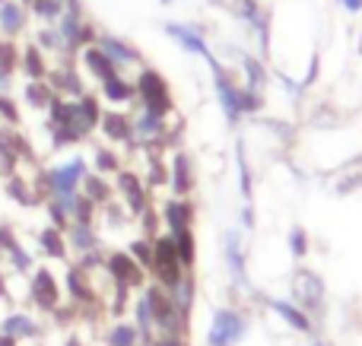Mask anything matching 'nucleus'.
Segmentation results:
<instances>
[{
  "label": "nucleus",
  "instance_id": "obj_28",
  "mask_svg": "<svg viewBox=\"0 0 362 346\" xmlns=\"http://www.w3.org/2000/svg\"><path fill=\"white\" fill-rule=\"evenodd\" d=\"M102 95H105L108 102H131L134 95H137V89H134L131 80L115 73V76H108V80H102Z\"/></svg>",
  "mask_w": 362,
  "mask_h": 346
},
{
  "label": "nucleus",
  "instance_id": "obj_50",
  "mask_svg": "<svg viewBox=\"0 0 362 346\" xmlns=\"http://www.w3.org/2000/svg\"><path fill=\"white\" fill-rule=\"evenodd\" d=\"M0 299H4V302L10 299V283H6V273L4 270H0Z\"/></svg>",
  "mask_w": 362,
  "mask_h": 346
},
{
  "label": "nucleus",
  "instance_id": "obj_41",
  "mask_svg": "<svg viewBox=\"0 0 362 346\" xmlns=\"http://www.w3.org/2000/svg\"><path fill=\"white\" fill-rule=\"evenodd\" d=\"M48 220H51V226L61 229V232H67V229H70V213H67V207H64L61 201H54V197L48 201Z\"/></svg>",
  "mask_w": 362,
  "mask_h": 346
},
{
  "label": "nucleus",
  "instance_id": "obj_30",
  "mask_svg": "<svg viewBox=\"0 0 362 346\" xmlns=\"http://www.w3.org/2000/svg\"><path fill=\"white\" fill-rule=\"evenodd\" d=\"M226 261H229V270L232 277H235L238 286H245L248 280H245V258H242V241H238L235 232L226 235Z\"/></svg>",
  "mask_w": 362,
  "mask_h": 346
},
{
  "label": "nucleus",
  "instance_id": "obj_31",
  "mask_svg": "<svg viewBox=\"0 0 362 346\" xmlns=\"http://www.w3.org/2000/svg\"><path fill=\"white\" fill-rule=\"evenodd\" d=\"M146 153H150V172H146L144 184L150 191H156L163 184H169V165L163 162V150H146Z\"/></svg>",
  "mask_w": 362,
  "mask_h": 346
},
{
  "label": "nucleus",
  "instance_id": "obj_35",
  "mask_svg": "<svg viewBox=\"0 0 362 346\" xmlns=\"http://www.w3.org/2000/svg\"><path fill=\"white\" fill-rule=\"evenodd\" d=\"M127 254H131V258L137 261L146 273H150V267H153V239H144V235H140V239H134L131 248H127Z\"/></svg>",
  "mask_w": 362,
  "mask_h": 346
},
{
  "label": "nucleus",
  "instance_id": "obj_15",
  "mask_svg": "<svg viewBox=\"0 0 362 346\" xmlns=\"http://www.w3.org/2000/svg\"><path fill=\"white\" fill-rule=\"evenodd\" d=\"M0 334L13 337V340H32V337L42 334V324L35 321L32 315H25V311H10V315L0 321Z\"/></svg>",
  "mask_w": 362,
  "mask_h": 346
},
{
  "label": "nucleus",
  "instance_id": "obj_27",
  "mask_svg": "<svg viewBox=\"0 0 362 346\" xmlns=\"http://www.w3.org/2000/svg\"><path fill=\"white\" fill-rule=\"evenodd\" d=\"M105 346H144L140 343V330L134 321H115L105 334Z\"/></svg>",
  "mask_w": 362,
  "mask_h": 346
},
{
  "label": "nucleus",
  "instance_id": "obj_10",
  "mask_svg": "<svg viewBox=\"0 0 362 346\" xmlns=\"http://www.w3.org/2000/svg\"><path fill=\"white\" fill-rule=\"evenodd\" d=\"M169 188L175 197H187L194 191V165H191V156L185 150H178L172 156V165H169Z\"/></svg>",
  "mask_w": 362,
  "mask_h": 346
},
{
  "label": "nucleus",
  "instance_id": "obj_42",
  "mask_svg": "<svg viewBox=\"0 0 362 346\" xmlns=\"http://www.w3.org/2000/svg\"><path fill=\"white\" fill-rule=\"evenodd\" d=\"M242 67H245V73H248V86H245V89H255V93H261V86H264V67H261V61H255V57H245Z\"/></svg>",
  "mask_w": 362,
  "mask_h": 346
},
{
  "label": "nucleus",
  "instance_id": "obj_49",
  "mask_svg": "<svg viewBox=\"0 0 362 346\" xmlns=\"http://www.w3.org/2000/svg\"><path fill=\"white\" fill-rule=\"evenodd\" d=\"M340 6L346 13H362V0H340Z\"/></svg>",
  "mask_w": 362,
  "mask_h": 346
},
{
  "label": "nucleus",
  "instance_id": "obj_37",
  "mask_svg": "<svg viewBox=\"0 0 362 346\" xmlns=\"http://www.w3.org/2000/svg\"><path fill=\"white\" fill-rule=\"evenodd\" d=\"M80 140H86L80 131H76L74 124H64V127H51V143H54V150H64V146H74L80 143Z\"/></svg>",
  "mask_w": 362,
  "mask_h": 346
},
{
  "label": "nucleus",
  "instance_id": "obj_56",
  "mask_svg": "<svg viewBox=\"0 0 362 346\" xmlns=\"http://www.w3.org/2000/svg\"><path fill=\"white\" fill-rule=\"evenodd\" d=\"M163 4H172V0H163Z\"/></svg>",
  "mask_w": 362,
  "mask_h": 346
},
{
  "label": "nucleus",
  "instance_id": "obj_36",
  "mask_svg": "<svg viewBox=\"0 0 362 346\" xmlns=\"http://www.w3.org/2000/svg\"><path fill=\"white\" fill-rule=\"evenodd\" d=\"M32 10H35V16H42L45 23H54V19L64 16L67 0H32Z\"/></svg>",
  "mask_w": 362,
  "mask_h": 346
},
{
  "label": "nucleus",
  "instance_id": "obj_19",
  "mask_svg": "<svg viewBox=\"0 0 362 346\" xmlns=\"http://www.w3.org/2000/svg\"><path fill=\"white\" fill-rule=\"evenodd\" d=\"M4 194L10 197L13 203H19L23 210H29V207H35V194H32V184H29V178L25 175H19V172H13V175H6L4 178Z\"/></svg>",
  "mask_w": 362,
  "mask_h": 346
},
{
  "label": "nucleus",
  "instance_id": "obj_43",
  "mask_svg": "<svg viewBox=\"0 0 362 346\" xmlns=\"http://www.w3.org/2000/svg\"><path fill=\"white\" fill-rule=\"evenodd\" d=\"M6 264H10L16 273H32V254L25 251L23 245H16L10 254H6Z\"/></svg>",
  "mask_w": 362,
  "mask_h": 346
},
{
  "label": "nucleus",
  "instance_id": "obj_52",
  "mask_svg": "<svg viewBox=\"0 0 362 346\" xmlns=\"http://www.w3.org/2000/svg\"><path fill=\"white\" fill-rule=\"evenodd\" d=\"M242 222H245V226H251V222H255V213H251V207H245V213H242Z\"/></svg>",
  "mask_w": 362,
  "mask_h": 346
},
{
  "label": "nucleus",
  "instance_id": "obj_57",
  "mask_svg": "<svg viewBox=\"0 0 362 346\" xmlns=\"http://www.w3.org/2000/svg\"><path fill=\"white\" fill-rule=\"evenodd\" d=\"M0 261H4V254H0Z\"/></svg>",
  "mask_w": 362,
  "mask_h": 346
},
{
  "label": "nucleus",
  "instance_id": "obj_45",
  "mask_svg": "<svg viewBox=\"0 0 362 346\" xmlns=\"http://www.w3.org/2000/svg\"><path fill=\"white\" fill-rule=\"evenodd\" d=\"M0 118H4L10 127H16L19 118H23V114H19V108H16V102H13L10 95H4V93H0Z\"/></svg>",
  "mask_w": 362,
  "mask_h": 346
},
{
  "label": "nucleus",
  "instance_id": "obj_11",
  "mask_svg": "<svg viewBox=\"0 0 362 346\" xmlns=\"http://www.w3.org/2000/svg\"><path fill=\"white\" fill-rule=\"evenodd\" d=\"M163 226L169 229V232H175V229H194V203L187 201V197H172V201L163 203Z\"/></svg>",
  "mask_w": 362,
  "mask_h": 346
},
{
  "label": "nucleus",
  "instance_id": "obj_25",
  "mask_svg": "<svg viewBox=\"0 0 362 346\" xmlns=\"http://www.w3.org/2000/svg\"><path fill=\"white\" fill-rule=\"evenodd\" d=\"M80 188H83V197H89L95 207H102V203L112 201V184L105 181V175H95V172L89 175V172H86V175H83V184H80Z\"/></svg>",
  "mask_w": 362,
  "mask_h": 346
},
{
  "label": "nucleus",
  "instance_id": "obj_16",
  "mask_svg": "<svg viewBox=\"0 0 362 346\" xmlns=\"http://www.w3.org/2000/svg\"><path fill=\"white\" fill-rule=\"evenodd\" d=\"M64 235H67L70 251H76V254L102 251V239H99V232H95V226H80V222H70V229Z\"/></svg>",
  "mask_w": 362,
  "mask_h": 346
},
{
  "label": "nucleus",
  "instance_id": "obj_48",
  "mask_svg": "<svg viewBox=\"0 0 362 346\" xmlns=\"http://www.w3.org/2000/svg\"><path fill=\"white\" fill-rule=\"evenodd\" d=\"M150 346H191L187 337H175V334H156V340Z\"/></svg>",
  "mask_w": 362,
  "mask_h": 346
},
{
  "label": "nucleus",
  "instance_id": "obj_12",
  "mask_svg": "<svg viewBox=\"0 0 362 346\" xmlns=\"http://www.w3.org/2000/svg\"><path fill=\"white\" fill-rule=\"evenodd\" d=\"M165 32H169V35L175 38V42H178L185 51H191V54L204 57L206 64L213 61V51H210V44L204 42V35H200L197 29H191V25H181V23H165Z\"/></svg>",
  "mask_w": 362,
  "mask_h": 346
},
{
  "label": "nucleus",
  "instance_id": "obj_32",
  "mask_svg": "<svg viewBox=\"0 0 362 346\" xmlns=\"http://www.w3.org/2000/svg\"><path fill=\"white\" fill-rule=\"evenodd\" d=\"M95 216H99V207H95L89 197L76 194L74 203H70V222H80V226H95Z\"/></svg>",
  "mask_w": 362,
  "mask_h": 346
},
{
  "label": "nucleus",
  "instance_id": "obj_18",
  "mask_svg": "<svg viewBox=\"0 0 362 346\" xmlns=\"http://www.w3.org/2000/svg\"><path fill=\"white\" fill-rule=\"evenodd\" d=\"M270 309H274L276 318H283L293 330H299V334H312V318H308V311H302L296 302H286V299H270Z\"/></svg>",
  "mask_w": 362,
  "mask_h": 346
},
{
  "label": "nucleus",
  "instance_id": "obj_51",
  "mask_svg": "<svg viewBox=\"0 0 362 346\" xmlns=\"http://www.w3.org/2000/svg\"><path fill=\"white\" fill-rule=\"evenodd\" d=\"M64 346H86V343H83V337H80V334H70L67 340H64Z\"/></svg>",
  "mask_w": 362,
  "mask_h": 346
},
{
  "label": "nucleus",
  "instance_id": "obj_24",
  "mask_svg": "<svg viewBox=\"0 0 362 346\" xmlns=\"http://www.w3.org/2000/svg\"><path fill=\"white\" fill-rule=\"evenodd\" d=\"M169 296H172V302L178 305L181 315L191 318V311H194V299H197V283H194L191 273H185V277H181V283L172 286Z\"/></svg>",
  "mask_w": 362,
  "mask_h": 346
},
{
  "label": "nucleus",
  "instance_id": "obj_21",
  "mask_svg": "<svg viewBox=\"0 0 362 346\" xmlns=\"http://www.w3.org/2000/svg\"><path fill=\"white\" fill-rule=\"evenodd\" d=\"M99 48L108 54V61L115 64V67H121V64H137L140 61V51L137 48H131V44H124L121 38H115V35H102L99 38Z\"/></svg>",
  "mask_w": 362,
  "mask_h": 346
},
{
  "label": "nucleus",
  "instance_id": "obj_47",
  "mask_svg": "<svg viewBox=\"0 0 362 346\" xmlns=\"http://www.w3.org/2000/svg\"><path fill=\"white\" fill-rule=\"evenodd\" d=\"M238 172H242V194L251 197V172H248V162H245L242 150H238Z\"/></svg>",
  "mask_w": 362,
  "mask_h": 346
},
{
  "label": "nucleus",
  "instance_id": "obj_13",
  "mask_svg": "<svg viewBox=\"0 0 362 346\" xmlns=\"http://www.w3.org/2000/svg\"><path fill=\"white\" fill-rule=\"evenodd\" d=\"M48 86L54 89V95H74V99H80L83 93H86V86H83V80H80V73L74 70V64H61L57 70H48Z\"/></svg>",
  "mask_w": 362,
  "mask_h": 346
},
{
  "label": "nucleus",
  "instance_id": "obj_1",
  "mask_svg": "<svg viewBox=\"0 0 362 346\" xmlns=\"http://www.w3.org/2000/svg\"><path fill=\"white\" fill-rule=\"evenodd\" d=\"M140 296H144L146 309H150L153 315V324H156V334H175V337H187V328H191V318L181 315L178 305L172 302L169 290H163L159 283H146L144 290H140Z\"/></svg>",
  "mask_w": 362,
  "mask_h": 346
},
{
  "label": "nucleus",
  "instance_id": "obj_39",
  "mask_svg": "<svg viewBox=\"0 0 362 346\" xmlns=\"http://www.w3.org/2000/svg\"><path fill=\"white\" fill-rule=\"evenodd\" d=\"M16 67H19V51H16V44L6 38V42H0V73L10 76Z\"/></svg>",
  "mask_w": 362,
  "mask_h": 346
},
{
  "label": "nucleus",
  "instance_id": "obj_34",
  "mask_svg": "<svg viewBox=\"0 0 362 346\" xmlns=\"http://www.w3.org/2000/svg\"><path fill=\"white\" fill-rule=\"evenodd\" d=\"M93 165H95V175H118L121 172V156L115 150H95V159H93Z\"/></svg>",
  "mask_w": 362,
  "mask_h": 346
},
{
  "label": "nucleus",
  "instance_id": "obj_8",
  "mask_svg": "<svg viewBox=\"0 0 362 346\" xmlns=\"http://www.w3.org/2000/svg\"><path fill=\"white\" fill-rule=\"evenodd\" d=\"M115 178H118V181H115V191H118L121 201H124V210L137 220V216L150 207V188H146L144 178L131 169H121Z\"/></svg>",
  "mask_w": 362,
  "mask_h": 346
},
{
  "label": "nucleus",
  "instance_id": "obj_9",
  "mask_svg": "<svg viewBox=\"0 0 362 346\" xmlns=\"http://www.w3.org/2000/svg\"><path fill=\"white\" fill-rule=\"evenodd\" d=\"M293 296L299 299L302 311H318L321 305H325V283H321L318 273L299 270L293 277Z\"/></svg>",
  "mask_w": 362,
  "mask_h": 346
},
{
  "label": "nucleus",
  "instance_id": "obj_20",
  "mask_svg": "<svg viewBox=\"0 0 362 346\" xmlns=\"http://www.w3.org/2000/svg\"><path fill=\"white\" fill-rule=\"evenodd\" d=\"M169 235H172V245H175L181 267L191 273L194 264H197V239H194V229H175V232H169Z\"/></svg>",
  "mask_w": 362,
  "mask_h": 346
},
{
  "label": "nucleus",
  "instance_id": "obj_40",
  "mask_svg": "<svg viewBox=\"0 0 362 346\" xmlns=\"http://www.w3.org/2000/svg\"><path fill=\"white\" fill-rule=\"evenodd\" d=\"M51 318H54V324H57V328H70V324H76L83 315H80V309H76V305L61 302L54 311H51Z\"/></svg>",
  "mask_w": 362,
  "mask_h": 346
},
{
  "label": "nucleus",
  "instance_id": "obj_2",
  "mask_svg": "<svg viewBox=\"0 0 362 346\" xmlns=\"http://www.w3.org/2000/svg\"><path fill=\"white\" fill-rule=\"evenodd\" d=\"M102 270H105V277L112 280V286L127 290V292H137L150 283V273H146L127 251H121V248L102 251Z\"/></svg>",
  "mask_w": 362,
  "mask_h": 346
},
{
  "label": "nucleus",
  "instance_id": "obj_6",
  "mask_svg": "<svg viewBox=\"0 0 362 346\" xmlns=\"http://www.w3.org/2000/svg\"><path fill=\"white\" fill-rule=\"evenodd\" d=\"M248 334V318L238 309H216L206 330V346H238Z\"/></svg>",
  "mask_w": 362,
  "mask_h": 346
},
{
  "label": "nucleus",
  "instance_id": "obj_44",
  "mask_svg": "<svg viewBox=\"0 0 362 346\" xmlns=\"http://www.w3.org/2000/svg\"><path fill=\"white\" fill-rule=\"evenodd\" d=\"M289 254H293V258H299V261L308 254V232H305V229L296 226L293 232H289Z\"/></svg>",
  "mask_w": 362,
  "mask_h": 346
},
{
  "label": "nucleus",
  "instance_id": "obj_23",
  "mask_svg": "<svg viewBox=\"0 0 362 346\" xmlns=\"http://www.w3.org/2000/svg\"><path fill=\"white\" fill-rule=\"evenodd\" d=\"M25 25V10L23 4H16V0H0V29H4V35H19Z\"/></svg>",
  "mask_w": 362,
  "mask_h": 346
},
{
  "label": "nucleus",
  "instance_id": "obj_4",
  "mask_svg": "<svg viewBox=\"0 0 362 346\" xmlns=\"http://www.w3.org/2000/svg\"><path fill=\"white\" fill-rule=\"evenodd\" d=\"M185 267H181L178 254H175V245H172V235H156L153 239V267H150V280L159 283L163 290H172L175 283H181L185 277Z\"/></svg>",
  "mask_w": 362,
  "mask_h": 346
},
{
  "label": "nucleus",
  "instance_id": "obj_55",
  "mask_svg": "<svg viewBox=\"0 0 362 346\" xmlns=\"http://www.w3.org/2000/svg\"><path fill=\"white\" fill-rule=\"evenodd\" d=\"M315 346H327V343H315Z\"/></svg>",
  "mask_w": 362,
  "mask_h": 346
},
{
  "label": "nucleus",
  "instance_id": "obj_7",
  "mask_svg": "<svg viewBox=\"0 0 362 346\" xmlns=\"http://www.w3.org/2000/svg\"><path fill=\"white\" fill-rule=\"evenodd\" d=\"M83 175H86V162H83V156H76V159H70V162L48 169L51 197H54V201H61L64 207H67V213H70V203H74V197L80 194Z\"/></svg>",
  "mask_w": 362,
  "mask_h": 346
},
{
  "label": "nucleus",
  "instance_id": "obj_53",
  "mask_svg": "<svg viewBox=\"0 0 362 346\" xmlns=\"http://www.w3.org/2000/svg\"><path fill=\"white\" fill-rule=\"evenodd\" d=\"M0 346H19L13 337H6V334H0Z\"/></svg>",
  "mask_w": 362,
  "mask_h": 346
},
{
  "label": "nucleus",
  "instance_id": "obj_26",
  "mask_svg": "<svg viewBox=\"0 0 362 346\" xmlns=\"http://www.w3.org/2000/svg\"><path fill=\"white\" fill-rule=\"evenodd\" d=\"M19 67H23V73L29 76V80H45V76H48V64H45L38 44H29V48L19 54Z\"/></svg>",
  "mask_w": 362,
  "mask_h": 346
},
{
  "label": "nucleus",
  "instance_id": "obj_46",
  "mask_svg": "<svg viewBox=\"0 0 362 346\" xmlns=\"http://www.w3.org/2000/svg\"><path fill=\"white\" fill-rule=\"evenodd\" d=\"M16 245H19V239H16V229H13L10 222H0V254H4V258H6V254H10Z\"/></svg>",
  "mask_w": 362,
  "mask_h": 346
},
{
  "label": "nucleus",
  "instance_id": "obj_3",
  "mask_svg": "<svg viewBox=\"0 0 362 346\" xmlns=\"http://www.w3.org/2000/svg\"><path fill=\"white\" fill-rule=\"evenodd\" d=\"M134 89H137V99H140V105H144V112H153V114H159V118H169V114L175 112L169 83H165V76L159 73V70L144 67Z\"/></svg>",
  "mask_w": 362,
  "mask_h": 346
},
{
  "label": "nucleus",
  "instance_id": "obj_14",
  "mask_svg": "<svg viewBox=\"0 0 362 346\" xmlns=\"http://www.w3.org/2000/svg\"><path fill=\"white\" fill-rule=\"evenodd\" d=\"M99 131H102V137L112 140V143H131L134 121L127 112H102Z\"/></svg>",
  "mask_w": 362,
  "mask_h": 346
},
{
  "label": "nucleus",
  "instance_id": "obj_33",
  "mask_svg": "<svg viewBox=\"0 0 362 346\" xmlns=\"http://www.w3.org/2000/svg\"><path fill=\"white\" fill-rule=\"evenodd\" d=\"M74 102L61 99V95H54V102L48 105V114H51V127H64V124H74Z\"/></svg>",
  "mask_w": 362,
  "mask_h": 346
},
{
  "label": "nucleus",
  "instance_id": "obj_29",
  "mask_svg": "<svg viewBox=\"0 0 362 346\" xmlns=\"http://www.w3.org/2000/svg\"><path fill=\"white\" fill-rule=\"evenodd\" d=\"M23 95L32 108H38V112H48V105L54 102V89L48 86V80H29Z\"/></svg>",
  "mask_w": 362,
  "mask_h": 346
},
{
  "label": "nucleus",
  "instance_id": "obj_22",
  "mask_svg": "<svg viewBox=\"0 0 362 346\" xmlns=\"http://www.w3.org/2000/svg\"><path fill=\"white\" fill-rule=\"evenodd\" d=\"M83 64H86V70L95 76V80H108V76L118 73V67L108 61V54L99 48V44H89V48L83 51Z\"/></svg>",
  "mask_w": 362,
  "mask_h": 346
},
{
  "label": "nucleus",
  "instance_id": "obj_54",
  "mask_svg": "<svg viewBox=\"0 0 362 346\" xmlns=\"http://www.w3.org/2000/svg\"><path fill=\"white\" fill-rule=\"evenodd\" d=\"M359 54H362V35H359Z\"/></svg>",
  "mask_w": 362,
  "mask_h": 346
},
{
  "label": "nucleus",
  "instance_id": "obj_17",
  "mask_svg": "<svg viewBox=\"0 0 362 346\" xmlns=\"http://www.w3.org/2000/svg\"><path fill=\"white\" fill-rule=\"evenodd\" d=\"M38 248L48 261H70V245H67V235L54 226H45L38 232Z\"/></svg>",
  "mask_w": 362,
  "mask_h": 346
},
{
  "label": "nucleus",
  "instance_id": "obj_5",
  "mask_svg": "<svg viewBox=\"0 0 362 346\" xmlns=\"http://www.w3.org/2000/svg\"><path fill=\"white\" fill-rule=\"evenodd\" d=\"M25 296H29V302L35 305L42 315H51V311L64 302V283L54 277L51 267H32Z\"/></svg>",
  "mask_w": 362,
  "mask_h": 346
},
{
  "label": "nucleus",
  "instance_id": "obj_38",
  "mask_svg": "<svg viewBox=\"0 0 362 346\" xmlns=\"http://www.w3.org/2000/svg\"><path fill=\"white\" fill-rule=\"evenodd\" d=\"M137 222H140V232H144V239H156V235H159V222H163V216H159V210L150 203V207H146L144 213L137 216Z\"/></svg>",
  "mask_w": 362,
  "mask_h": 346
}]
</instances>
